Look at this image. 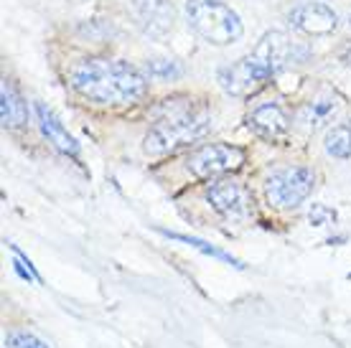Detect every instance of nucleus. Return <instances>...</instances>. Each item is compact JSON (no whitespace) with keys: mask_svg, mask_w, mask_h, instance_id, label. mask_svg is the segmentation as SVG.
<instances>
[{"mask_svg":"<svg viewBox=\"0 0 351 348\" xmlns=\"http://www.w3.org/2000/svg\"><path fill=\"white\" fill-rule=\"evenodd\" d=\"M71 87L97 105H132L148 92L143 69L120 59H82L69 71Z\"/></svg>","mask_w":351,"mask_h":348,"instance_id":"nucleus-1","label":"nucleus"},{"mask_svg":"<svg viewBox=\"0 0 351 348\" xmlns=\"http://www.w3.org/2000/svg\"><path fill=\"white\" fill-rule=\"evenodd\" d=\"M214 127L211 114L206 110L193 107L191 102H176L166 99V105L158 110V117L145 135V153L150 156H168L181 148H189L193 142L206 138Z\"/></svg>","mask_w":351,"mask_h":348,"instance_id":"nucleus-2","label":"nucleus"},{"mask_svg":"<svg viewBox=\"0 0 351 348\" xmlns=\"http://www.w3.org/2000/svg\"><path fill=\"white\" fill-rule=\"evenodd\" d=\"M184 10L189 28L214 46L237 44L245 34L237 10H232L224 0H186Z\"/></svg>","mask_w":351,"mask_h":348,"instance_id":"nucleus-3","label":"nucleus"},{"mask_svg":"<svg viewBox=\"0 0 351 348\" xmlns=\"http://www.w3.org/2000/svg\"><path fill=\"white\" fill-rule=\"evenodd\" d=\"M316 188V173L308 166H285L267 175L265 181V196L270 206L278 209H295L313 193Z\"/></svg>","mask_w":351,"mask_h":348,"instance_id":"nucleus-4","label":"nucleus"},{"mask_svg":"<svg viewBox=\"0 0 351 348\" xmlns=\"http://www.w3.org/2000/svg\"><path fill=\"white\" fill-rule=\"evenodd\" d=\"M206 199L211 209L232 224H245L252 216V199L245 186L234 178H211L206 186Z\"/></svg>","mask_w":351,"mask_h":348,"instance_id":"nucleus-5","label":"nucleus"},{"mask_svg":"<svg viewBox=\"0 0 351 348\" xmlns=\"http://www.w3.org/2000/svg\"><path fill=\"white\" fill-rule=\"evenodd\" d=\"M245 163V150L237 145H224V142H211L193 150L186 166L196 178H219L232 171H237Z\"/></svg>","mask_w":351,"mask_h":348,"instance_id":"nucleus-6","label":"nucleus"},{"mask_svg":"<svg viewBox=\"0 0 351 348\" xmlns=\"http://www.w3.org/2000/svg\"><path fill=\"white\" fill-rule=\"evenodd\" d=\"M275 77L263 61L257 59L255 53H250L245 59L229 64L224 69H219V87L232 97H247L265 87L270 79Z\"/></svg>","mask_w":351,"mask_h":348,"instance_id":"nucleus-7","label":"nucleus"},{"mask_svg":"<svg viewBox=\"0 0 351 348\" xmlns=\"http://www.w3.org/2000/svg\"><path fill=\"white\" fill-rule=\"evenodd\" d=\"M130 16L135 26L153 41H163L176 23V8L171 0H130Z\"/></svg>","mask_w":351,"mask_h":348,"instance_id":"nucleus-8","label":"nucleus"},{"mask_svg":"<svg viewBox=\"0 0 351 348\" xmlns=\"http://www.w3.org/2000/svg\"><path fill=\"white\" fill-rule=\"evenodd\" d=\"M290 26L308 36H328L339 28V16L326 3L308 0V3H300L290 10Z\"/></svg>","mask_w":351,"mask_h":348,"instance_id":"nucleus-9","label":"nucleus"},{"mask_svg":"<svg viewBox=\"0 0 351 348\" xmlns=\"http://www.w3.org/2000/svg\"><path fill=\"white\" fill-rule=\"evenodd\" d=\"M247 127L255 132L257 138L270 140V142H282L290 135V117L278 102H263L250 112Z\"/></svg>","mask_w":351,"mask_h":348,"instance_id":"nucleus-10","label":"nucleus"},{"mask_svg":"<svg viewBox=\"0 0 351 348\" xmlns=\"http://www.w3.org/2000/svg\"><path fill=\"white\" fill-rule=\"evenodd\" d=\"M252 53L263 61L275 77H278L282 69H288L290 64L298 59V56H295V44H293L282 31H270V34H265Z\"/></svg>","mask_w":351,"mask_h":348,"instance_id":"nucleus-11","label":"nucleus"},{"mask_svg":"<svg viewBox=\"0 0 351 348\" xmlns=\"http://www.w3.org/2000/svg\"><path fill=\"white\" fill-rule=\"evenodd\" d=\"M339 112H341V99H339V95H334V92H321V95L311 97L306 105L300 107L298 125L308 132L324 130L326 125H331L339 117Z\"/></svg>","mask_w":351,"mask_h":348,"instance_id":"nucleus-12","label":"nucleus"},{"mask_svg":"<svg viewBox=\"0 0 351 348\" xmlns=\"http://www.w3.org/2000/svg\"><path fill=\"white\" fill-rule=\"evenodd\" d=\"M34 112H36L38 127H41V132H44V138L51 142L53 148L66 153V156H77V153H80V142L71 138L69 130L64 127L62 122H59V117H56L49 107L41 105V102H34Z\"/></svg>","mask_w":351,"mask_h":348,"instance_id":"nucleus-13","label":"nucleus"},{"mask_svg":"<svg viewBox=\"0 0 351 348\" xmlns=\"http://www.w3.org/2000/svg\"><path fill=\"white\" fill-rule=\"evenodd\" d=\"M28 107L23 102V97L18 95L13 84H8V79L3 82L0 87V117H3V125L5 127H18L26 122Z\"/></svg>","mask_w":351,"mask_h":348,"instance_id":"nucleus-14","label":"nucleus"},{"mask_svg":"<svg viewBox=\"0 0 351 348\" xmlns=\"http://www.w3.org/2000/svg\"><path fill=\"white\" fill-rule=\"evenodd\" d=\"M326 153L336 160H349L351 158V120H343L334 125L331 130L326 132L324 140Z\"/></svg>","mask_w":351,"mask_h":348,"instance_id":"nucleus-15","label":"nucleus"},{"mask_svg":"<svg viewBox=\"0 0 351 348\" xmlns=\"http://www.w3.org/2000/svg\"><path fill=\"white\" fill-rule=\"evenodd\" d=\"M160 234L168 236V239H173V242H184L189 244V247H193V249H199L202 254H206V257H214V260H221L227 262V264H232V267H237V270H242L245 264L237 260V257H232L229 252H224V249H219V247H214V244L204 242V239H199V236H189V234H178V232H168V229H160Z\"/></svg>","mask_w":351,"mask_h":348,"instance_id":"nucleus-16","label":"nucleus"},{"mask_svg":"<svg viewBox=\"0 0 351 348\" xmlns=\"http://www.w3.org/2000/svg\"><path fill=\"white\" fill-rule=\"evenodd\" d=\"M143 74L148 77V82H171L184 74V69L176 64L173 59H148L143 64Z\"/></svg>","mask_w":351,"mask_h":348,"instance_id":"nucleus-17","label":"nucleus"},{"mask_svg":"<svg viewBox=\"0 0 351 348\" xmlns=\"http://www.w3.org/2000/svg\"><path fill=\"white\" fill-rule=\"evenodd\" d=\"M3 348H51L44 338H38L36 333L23 331V328H16V331H8L5 338H3Z\"/></svg>","mask_w":351,"mask_h":348,"instance_id":"nucleus-18","label":"nucleus"},{"mask_svg":"<svg viewBox=\"0 0 351 348\" xmlns=\"http://www.w3.org/2000/svg\"><path fill=\"white\" fill-rule=\"evenodd\" d=\"M308 219H311V224H313V227H326V224L336 221V214L331 209L321 206V203H313L311 211H308Z\"/></svg>","mask_w":351,"mask_h":348,"instance_id":"nucleus-19","label":"nucleus"},{"mask_svg":"<svg viewBox=\"0 0 351 348\" xmlns=\"http://www.w3.org/2000/svg\"><path fill=\"white\" fill-rule=\"evenodd\" d=\"M339 59H341L343 64H351V41H346V44H343V49L339 51Z\"/></svg>","mask_w":351,"mask_h":348,"instance_id":"nucleus-20","label":"nucleus"},{"mask_svg":"<svg viewBox=\"0 0 351 348\" xmlns=\"http://www.w3.org/2000/svg\"><path fill=\"white\" fill-rule=\"evenodd\" d=\"M346 277H349V279H351V272H349V275H346Z\"/></svg>","mask_w":351,"mask_h":348,"instance_id":"nucleus-21","label":"nucleus"}]
</instances>
